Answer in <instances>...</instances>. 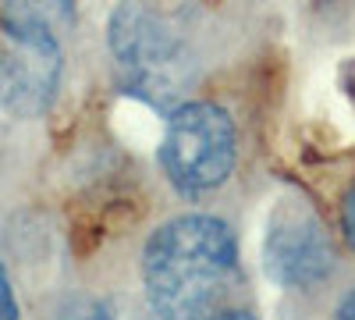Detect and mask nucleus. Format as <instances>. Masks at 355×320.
<instances>
[{"instance_id":"obj_1","label":"nucleus","mask_w":355,"mask_h":320,"mask_svg":"<svg viewBox=\"0 0 355 320\" xmlns=\"http://www.w3.org/2000/svg\"><path fill=\"white\" fill-rule=\"evenodd\" d=\"M239 278V242L231 228L206 214L160 224L142 253V281L164 317H210Z\"/></svg>"},{"instance_id":"obj_2","label":"nucleus","mask_w":355,"mask_h":320,"mask_svg":"<svg viewBox=\"0 0 355 320\" xmlns=\"http://www.w3.org/2000/svg\"><path fill=\"white\" fill-rule=\"evenodd\" d=\"M110 50L135 90L164 103L189 78V18L171 0H121L110 18Z\"/></svg>"},{"instance_id":"obj_3","label":"nucleus","mask_w":355,"mask_h":320,"mask_svg":"<svg viewBox=\"0 0 355 320\" xmlns=\"http://www.w3.org/2000/svg\"><path fill=\"white\" fill-rule=\"evenodd\" d=\"M234 157L239 139L227 110L217 103H185L171 114L160 142V164L174 189L189 196L217 189L234 171Z\"/></svg>"},{"instance_id":"obj_4","label":"nucleus","mask_w":355,"mask_h":320,"mask_svg":"<svg viewBox=\"0 0 355 320\" xmlns=\"http://www.w3.org/2000/svg\"><path fill=\"white\" fill-rule=\"evenodd\" d=\"M61 82V47L28 11H11L0 28V107L15 118L43 114Z\"/></svg>"},{"instance_id":"obj_5","label":"nucleus","mask_w":355,"mask_h":320,"mask_svg":"<svg viewBox=\"0 0 355 320\" xmlns=\"http://www.w3.org/2000/svg\"><path fill=\"white\" fill-rule=\"evenodd\" d=\"M263 267L277 285H313L334 267V246L306 203H281L263 246Z\"/></svg>"},{"instance_id":"obj_6","label":"nucleus","mask_w":355,"mask_h":320,"mask_svg":"<svg viewBox=\"0 0 355 320\" xmlns=\"http://www.w3.org/2000/svg\"><path fill=\"white\" fill-rule=\"evenodd\" d=\"M11 317H18V303L11 296V285H8L4 267H0V320H11Z\"/></svg>"},{"instance_id":"obj_7","label":"nucleus","mask_w":355,"mask_h":320,"mask_svg":"<svg viewBox=\"0 0 355 320\" xmlns=\"http://www.w3.org/2000/svg\"><path fill=\"white\" fill-rule=\"evenodd\" d=\"M345 239H348V246L355 249V185H352V192H348V199H345Z\"/></svg>"},{"instance_id":"obj_8","label":"nucleus","mask_w":355,"mask_h":320,"mask_svg":"<svg viewBox=\"0 0 355 320\" xmlns=\"http://www.w3.org/2000/svg\"><path fill=\"white\" fill-rule=\"evenodd\" d=\"M338 317H348V320H355V292H352V296H348V299L338 306Z\"/></svg>"}]
</instances>
